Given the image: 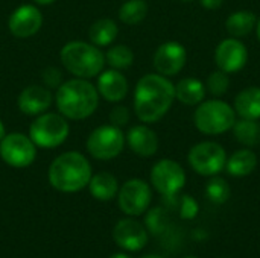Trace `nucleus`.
Masks as SVG:
<instances>
[{"label": "nucleus", "mask_w": 260, "mask_h": 258, "mask_svg": "<svg viewBox=\"0 0 260 258\" xmlns=\"http://www.w3.org/2000/svg\"><path fill=\"white\" fill-rule=\"evenodd\" d=\"M235 113L242 119L259 120L260 119V88L247 87L235 97Z\"/></svg>", "instance_id": "6ab92c4d"}, {"label": "nucleus", "mask_w": 260, "mask_h": 258, "mask_svg": "<svg viewBox=\"0 0 260 258\" xmlns=\"http://www.w3.org/2000/svg\"><path fill=\"white\" fill-rule=\"evenodd\" d=\"M230 87V78L225 71L218 70V71H212L207 78V91L215 96V97H221L227 93Z\"/></svg>", "instance_id": "c85d7f7f"}, {"label": "nucleus", "mask_w": 260, "mask_h": 258, "mask_svg": "<svg viewBox=\"0 0 260 258\" xmlns=\"http://www.w3.org/2000/svg\"><path fill=\"white\" fill-rule=\"evenodd\" d=\"M55 102L59 114L66 119L84 120L98 109L99 93L87 79L76 78L62 82L56 88Z\"/></svg>", "instance_id": "f03ea898"}, {"label": "nucleus", "mask_w": 260, "mask_h": 258, "mask_svg": "<svg viewBox=\"0 0 260 258\" xmlns=\"http://www.w3.org/2000/svg\"><path fill=\"white\" fill-rule=\"evenodd\" d=\"M52 100L53 96L46 85H29L20 93L17 105L23 114L37 117L49 109Z\"/></svg>", "instance_id": "dca6fc26"}, {"label": "nucleus", "mask_w": 260, "mask_h": 258, "mask_svg": "<svg viewBox=\"0 0 260 258\" xmlns=\"http://www.w3.org/2000/svg\"><path fill=\"white\" fill-rule=\"evenodd\" d=\"M125 148V134L119 126L102 125L91 131L87 138L88 154L101 161H108L122 154Z\"/></svg>", "instance_id": "0eeeda50"}, {"label": "nucleus", "mask_w": 260, "mask_h": 258, "mask_svg": "<svg viewBox=\"0 0 260 258\" xmlns=\"http://www.w3.org/2000/svg\"><path fill=\"white\" fill-rule=\"evenodd\" d=\"M248 61V50L238 38H227L221 41L215 50V62L219 70L235 73L245 67Z\"/></svg>", "instance_id": "ddd939ff"}, {"label": "nucleus", "mask_w": 260, "mask_h": 258, "mask_svg": "<svg viewBox=\"0 0 260 258\" xmlns=\"http://www.w3.org/2000/svg\"><path fill=\"white\" fill-rule=\"evenodd\" d=\"M151 182L163 198H172L184 187L186 173L177 161L165 158L154 164L151 170Z\"/></svg>", "instance_id": "9d476101"}, {"label": "nucleus", "mask_w": 260, "mask_h": 258, "mask_svg": "<svg viewBox=\"0 0 260 258\" xmlns=\"http://www.w3.org/2000/svg\"><path fill=\"white\" fill-rule=\"evenodd\" d=\"M88 190L91 196L98 201H111L119 192V182L114 175L108 172H101L91 175L88 182Z\"/></svg>", "instance_id": "aec40b11"}, {"label": "nucleus", "mask_w": 260, "mask_h": 258, "mask_svg": "<svg viewBox=\"0 0 260 258\" xmlns=\"http://www.w3.org/2000/svg\"><path fill=\"white\" fill-rule=\"evenodd\" d=\"M187 61L186 49L177 41L163 43L154 53V67L158 75L166 78L178 75Z\"/></svg>", "instance_id": "f8f14e48"}, {"label": "nucleus", "mask_w": 260, "mask_h": 258, "mask_svg": "<svg viewBox=\"0 0 260 258\" xmlns=\"http://www.w3.org/2000/svg\"><path fill=\"white\" fill-rule=\"evenodd\" d=\"M88 160L76 151L64 152L56 157L49 167L50 186L62 193H76L85 189L91 179Z\"/></svg>", "instance_id": "7ed1b4c3"}, {"label": "nucleus", "mask_w": 260, "mask_h": 258, "mask_svg": "<svg viewBox=\"0 0 260 258\" xmlns=\"http://www.w3.org/2000/svg\"><path fill=\"white\" fill-rule=\"evenodd\" d=\"M190 167L203 176H215L225 169L227 152L215 141H201L190 148L187 154Z\"/></svg>", "instance_id": "6e6552de"}, {"label": "nucleus", "mask_w": 260, "mask_h": 258, "mask_svg": "<svg viewBox=\"0 0 260 258\" xmlns=\"http://www.w3.org/2000/svg\"><path fill=\"white\" fill-rule=\"evenodd\" d=\"M186 258H197V257H186Z\"/></svg>", "instance_id": "a19ab883"}, {"label": "nucleus", "mask_w": 260, "mask_h": 258, "mask_svg": "<svg viewBox=\"0 0 260 258\" xmlns=\"http://www.w3.org/2000/svg\"><path fill=\"white\" fill-rule=\"evenodd\" d=\"M105 62H108L111 68L123 70V68L131 67V64L134 62V53H133V50H131L128 46H125V44L113 46V47L105 53Z\"/></svg>", "instance_id": "bb28decb"}, {"label": "nucleus", "mask_w": 260, "mask_h": 258, "mask_svg": "<svg viewBox=\"0 0 260 258\" xmlns=\"http://www.w3.org/2000/svg\"><path fill=\"white\" fill-rule=\"evenodd\" d=\"M35 5H40V6H46V5H50V3H53L55 0H32Z\"/></svg>", "instance_id": "f704fd0d"}, {"label": "nucleus", "mask_w": 260, "mask_h": 258, "mask_svg": "<svg viewBox=\"0 0 260 258\" xmlns=\"http://www.w3.org/2000/svg\"><path fill=\"white\" fill-rule=\"evenodd\" d=\"M152 199V192L149 184L143 179H129L126 181L117 192L119 208L128 216H140L143 214Z\"/></svg>", "instance_id": "9b49d317"}, {"label": "nucleus", "mask_w": 260, "mask_h": 258, "mask_svg": "<svg viewBox=\"0 0 260 258\" xmlns=\"http://www.w3.org/2000/svg\"><path fill=\"white\" fill-rule=\"evenodd\" d=\"M257 166V157L251 149H239L230 158H227L225 169L232 176H247L254 172Z\"/></svg>", "instance_id": "412c9836"}, {"label": "nucleus", "mask_w": 260, "mask_h": 258, "mask_svg": "<svg viewBox=\"0 0 260 258\" xmlns=\"http://www.w3.org/2000/svg\"><path fill=\"white\" fill-rule=\"evenodd\" d=\"M236 122L235 109L218 99L203 100L193 114V123L197 129L206 135H219L232 129Z\"/></svg>", "instance_id": "39448f33"}, {"label": "nucleus", "mask_w": 260, "mask_h": 258, "mask_svg": "<svg viewBox=\"0 0 260 258\" xmlns=\"http://www.w3.org/2000/svg\"><path fill=\"white\" fill-rule=\"evenodd\" d=\"M235 138L248 148H253L260 143V125L257 120H248V119H241L235 122L232 126Z\"/></svg>", "instance_id": "393cba45"}, {"label": "nucleus", "mask_w": 260, "mask_h": 258, "mask_svg": "<svg viewBox=\"0 0 260 258\" xmlns=\"http://www.w3.org/2000/svg\"><path fill=\"white\" fill-rule=\"evenodd\" d=\"M110 258H133V257H131V255H128V254L119 252V254H114V255H111Z\"/></svg>", "instance_id": "e433bc0d"}, {"label": "nucleus", "mask_w": 260, "mask_h": 258, "mask_svg": "<svg viewBox=\"0 0 260 258\" xmlns=\"http://www.w3.org/2000/svg\"><path fill=\"white\" fill-rule=\"evenodd\" d=\"M110 122H111V125L119 126V128L128 125V122H129V109L126 106H122V105L114 106L111 109V113H110Z\"/></svg>", "instance_id": "2f4dec72"}, {"label": "nucleus", "mask_w": 260, "mask_h": 258, "mask_svg": "<svg viewBox=\"0 0 260 258\" xmlns=\"http://www.w3.org/2000/svg\"><path fill=\"white\" fill-rule=\"evenodd\" d=\"M61 73L55 67H49L43 71V81L47 88H58L61 85Z\"/></svg>", "instance_id": "473e14b6"}, {"label": "nucleus", "mask_w": 260, "mask_h": 258, "mask_svg": "<svg viewBox=\"0 0 260 258\" xmlns=\"http://www.w3.org/2000/svg\"><path fill=\"white\" fill-rule=\"evenodd\" d=\"M175 100V85L163 75H145L134 91V111L143 123L158 122Z\"/></svg>", "instance_id": "f257e3e1"}, {"label": "nucleus", "mask_w": 260, "mask_h": 258, "mask_svg": "<svg viewBox=\"0 0 260 258\" xmlns=\"http://www.w3.org/2000/svg\"><path fill=\"white\" fill-rule=\"evenodd\" d=\"M6 135V129H5V125H3V122L0 120V141H2V138Z\"/></svg>", "instance_id": "c9c22d12"}, {"label": "nucleus", "mask_w": 260, "mask_h": 258, "mask_svg": "<svg viewBox=\"0 0 260 258\" xmlns=\"http://www.w3.org/2000/svg\"><path fill=\"white\" fill-rule=\"evenodd\" d=\"M0 158L11 167L23 169L37 158V146L29 135L21 132L6 134L0 141Z\"/></svg>", "instance_id": "1a4fd4ad"}, {"label": "nucleus", "mask_w": 260, "mask_h": 258, "mask_svg": "<svg viewBox=\"0 0 260 258\" xmlns=\"http://www.w3.org/2000/svg\"><path fill=\"white\" fill-rule=\"evenodd\" d=\"M113 239L119 248L129 252H137L146 246L148 231L140 222L131 217L120 219L113 230Z\"/></svg>", "instance_id": "4468645a"}, {"label": "nucleus", "mask_w": 260, "mask_h": 258, "mask_svg": "<svg viewBox=\"0 0 260 258\" xmlns=\"http://www.w3.org/2000/svg\"><path fill=\"white\" fill-rule=\"evenodd\" d=\"M59 58L67 71L82 79L98 76L107 64L105 53H102V50L93 43L85 41L67 43L61 49Z\"/></svg>", "instance_id": "20e7f679"}, {"label": "nucleus", "mask_w": 260, "mask_h": 258, "mask_svg": "<svg viewBox=\"0 0 260 258\" xmlns=\"http://www.w3.org/2000/svg\"><path fill=\"white\" fill-rule=\"evenodd\" d=\"M181 2H192V0H181Z\"/></svg>", "instance_id": "ea45409f"}, {"label": "nucleus", "mask_w": 260, "mask_h": 258, "mask_svg": "<svg viewBox=\"0 0 260 258\" xmlns=\"http://www.w3.org/2000/svg\"><path fill=\"white\" fill-rule=\"evenodd\" d=\"M206 195L213 204H225L230 198V186L224 178L213 176L206 186Z\"/></svg>", "instance_id": "cd10ccee"}, {"label": "nucleus", "mask_w": 260, "mask_h": 258, "mask_svg": "<svg viewBox=\"0 0 260 258\" xmlns=\"http://www.w3.org/2000/svg\"><path fill=\"white\" fill-rule=\"evenodd\" d=\"M43 26L41 11L35 5H21L9 17L8 27L15 38L34 36Z\"/></svg>", "instance_id": "2eb2a0df"}, {"label": "nucleus", "mask_w": 260, "mask_h": 258, "mask_svg": "<svg viewBox=\"0 0 260 258\" xmlns=\"http://www.w3.org/2000/svg\"><path fill=\"white\" fill-rule=\"evenodd\" d=\"M256 15L251 11H236L229 15L225 27L233 38H241L248 35L256 27Z\"/></svg>", "instance_id": "b1692460"}, {"label": "nucleus", "mask_w": 260, "mask_h": 258, "mask_svg": "<svg viewBox=\"0 0 260 258\" xmlns=\"http://www.w3.org/2000/svg\"><path fill=\"white\" fill-rule=\"evenodd\" d=\"M70 132L67 119L58 113H43L30 123L29 137L37 148L55 149L61 146Z\"/></svg>", "instance_id": "423d86ee"}, {"label": "nucleus", "mask_w": 260, "mask_h": 258, "mask_svg": "<svg viewBox=\"0 0 260 258\" xmlns=\"http://www.w3.org/2000/svg\"><path fill=\"white\" fill-rule=\"evenodd\" d=\"M177 202H178L177 205H178V213H180L181 219H189L190 220V219L197 217V214L200 211V205H198V202L192 196L184 195Z\"/></svg>", "instance_id": "c756f323"}, {"label": "nucleus", "mask_w": 260, "mask_h": 258, "mask_svg": "<svg viewBox=\"0 0 260 258\" xmlns=\"http://www.w3.org/2000/svg\"><path fill=\"white\" fill-rule=\"evenodd\" d=\"M117 33H119V27L114 20L101 18L90 26L88 38L94 46L105 47V46H110L117 38Z\"/></svg>", "instance_id": "5701e85b"}, {"label": "nucleus", "mask_w": 260, "mask_h": 258, "mask_svg": "<svg viewBox=\"0 0 260 258\" xmlns=\"http://www.w3.org/2000/svg\"><path fill=\"white\" fill-rule=\"evenodd\" d=\"M200 3L206 9H218L219 6H222L224 0H200Z\"/></svg>", "instance_id": "72a5a7b5"}, {"label": "nucleus", "mask_w": 260, "mask_h": 258, "mask_svg": "<svg viewBox=\"0 0 260 258\" xmlns=\"http://www.w3.org/2000/svg\"><path fill=\"white\" fill-rule=\"evenodd\" d=\"M142 258H165V257H161V255H155V254H149V255H145V257H142Z\"/></svg>", "instance_id": "58836bf2"}, {"label": "nucleus", "mask_w": 260, "mask_h": 258, "mask_svg": "<svg viewBox=\"0 0 260 258\" xmlns=\"http://www.w3.org/2000/svg\"><path fill=\"white\" fill-rule=\"evenodd\" d=\"M98 93L107 102H120L128 94V81L126 78L116 68L102 70L98 78Z\"/></svg>", "instance_id": "f3484780"}, {"label": "nucleus", "mask_w": 260, "mask_h": 258, "mask_svg": "<svg viewBox=\"0 0 260 258\" xmlns=\"http://www.w3.org/2000/svg\"><path fill=\"white\" fill-rule=\"evenodd\" d=\"M206 85L195 78H184L175 85V99L184 105H198L204 100Z\"/></svg>", "instance_id": "4be33fe9"}, {"label": "nucleus", "mask_w": 260, "mask_h": 258, "mask_svg": "<svg viewBox=\"0 0 260 258\" xmlns=\"http://www.w3.org/2000/svg\"><path fill=\"white\" fill-rule=\"evenodd\" d=\"M125 141L139 157H152L158 149L157 134L146 125L133 126L125 135Z\"/></svg>", "instance_id": "a211bd4d"}, {"label": "nucleus", "mask_w": 260, "mask_h": 258, "mask_svg": "<svg viewBox=\"0 0 260 258\" xmlns=\"http://www.w3.org/2000/svg\"><path fill=\"white\" fill-rule=\"evenodd\" d=\"M256 33H257V38H259L260 41V18L257 20V23H256Z\"/></svg>", "instance_id": "4c0bfd02"}, {"label": "nucleus", "mask_w": 260, "mask_h": 258, "mask_svg": "<svg viewBox=\"0 0 260 258\" xmlns=\"http://www.w3.org/2000/svg\"><path fill=\"white\" fill-rule=\"evenodd\" d=\"M148 14V5L145 0H128L119 9V18L128 26L139 24Z\"/></svg>", "instance_id": "a878e982"}, {"label": "nucleus", "mask_w": 260, "mask_h": 258, "mask_svg": "<svg viewBox=\"0 0 260 258\" xmlns=\"http://www.w3.org/2000/svg\"><path fill=\"white\" fill-rule=\"evenodd\" d=\"M146 225L152 233H161L166 225V211L160 207L151 210L146 217Z\"/></svg>", "instance_id": "7c9ffc66"}]
</instances>
